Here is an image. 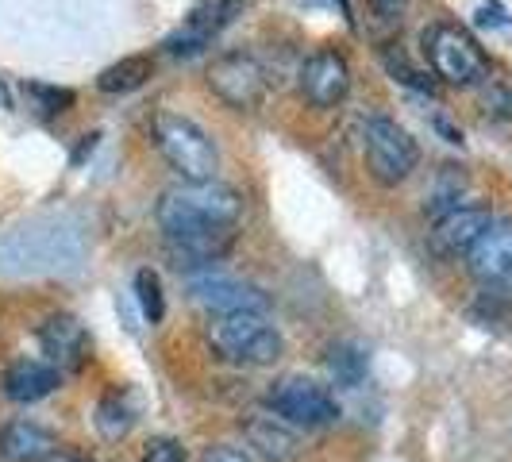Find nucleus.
<instances>
[{
  "label": "nucleus",
  "instance_id": "19",
  "mask_svg": "<svg viewBox=\"0 0 512 462\" xmlns=\"http://www.w3.org/2000/svg\"><path fill=\"white\" fill-rule=\"evenodd\" d=\"M328 374L339 385L355 389L366 378V351L355 347V343H335L332 351H328Z\"/></svg>",
  "mask_w": 512,
  "mask_h": 462
},
{
  "label": "nucleus",
  "instance_id": "17",
  "mask_svg": "<svg viewBox=\"0 0 512 462\" xmlns=\"http://www.w3.org/2000/svg\"><path fill=\"white\" fill-rule=\"evenodd\" d=\"M93 424H97V432L108 443L128 439L131 428H135V405L128 401V393H120V389L104 393L101 401H97V412H93Z\"/></svg>",
  "mask_w": 512,
  "mask_h": 462
},
{
  "label": "nucleus",
  "instance_id": "24",
  "mask_svg": "<svg viewBox=\"0 0 512 462\" xmlns=\"http://www.w3.org/2000/svg\"><path fill=\"white\" fill-rule=\"evenodd\" d=\"M201 462H255V455L243 451V447H235V443H212Z\"/></svg>",
  "mask_w": 512,
  "mask_h": 462
},
{
  "label": "nucleus",
  "instance_id": "21",
  "mask_svg": "<svg viewBox=\"0 0 512 462\" xmlns=\"http://www.w3.org/2000/svg\"><path fill=\"white\" fill-rule=\"evenodd\" d=\"M482 104H486L489 116H497V120H512V85H505V81H493V85H486Z\"/></svg>",
  "mask_w": 512,
  "mask_h": 462
},
{
  "label": "nucleus",
  "instance_id": "4",
  "mask_svg": "<svg viewBox=\"0 0 512 462\" xmlns=\"http://www.w3.org/2000/svg\"><path fill=\"white\" fill-rule=\"evenodd\" d=\"M424 54L432 62V74L447 85H486L489 54L482 43L459 24H432L424 31Z\"/></svg>",
  "mask_w": 512,
  "mask_h": 462
},
{
  "label": "nucleus",
  "instance_id": "26",
  "mask_svg": "<svg viewBox=\"0 0 512 462\" xmlns=\"http://www.w3.org/2000/svg\"><path fill=\"white\" fill-rule=\"evenodd\" d=\"M478 24H509V12L501 4H482L478 8Z\"/></svg>",
  "mask_w": 512,
  "mask_h": 462
},
{
  "label": "nucleus",
  "instance_id": "16",
  "mask_svg": "<svg viewBox=\"0 0 512 462\" xmlns=\"http://www.w3.org/2000/svg\"><path fill=\"white\" fill-rule=\"evenodd\" d=\"M62 382V374L54 370L51 362L43 359H20L4 370V397L16 405H35L43 397H51Z\"/></svg>",
  "mask_w": 512,
  "mask_h": 462
},
{
  "label": "nucleus",
  "instance_id": "14",
  "mask_svg": "<svg viewBox=\"0 0 512 462\" xmlns=\"http://www.w3.org/2000/svg\"><path fill=\"white\" fill-rule=\"evenodd\" d=\"M39 347H43V355L58 374L62 370H81L89 362V332L77 316H66V312L51 316L39 328Z\"/></svg>",
  "mask_w": 512,
  "mask_h": 462
},
{
  "label": "nucleus",
  "instance_id": "18",
  "mask_svg": "<svg viewBox=\"0 0 512 462\" xmlns=\"http://www.w3.org/2000/svg\"><path fill=\"white\" fill-rule=\"evenodd\" d=\"M151 74H154V62L147 54H128V58L104 66L101 74H97V89L101 93H131V89L147 85Z\"/></svg>",
  "mask_w": 512,
  "mask_h": 462
},
{
  "label": "nucleus",
  "instance_id": "27",
  "mask_svg": "<svg viewBox=\"0 0 512 462\" xmlns=\"http://www.w3.org/2000/svg\"><path fill=\"white\" fill-rule=\"evenodd\" d=\"M54 462H85V459H54Z\"/></svg>",
  "mask_w": 512,
  "mask_h": 462
},
{
  "label": "nucleus",
  "instance_id": "12",
  "mask_svg": "<svg viewBox=\"0 0 512 462\" xmlns=\"http://www.w3.org/2000/svg\"><path fill=\"white\" fill-rule=\"evenodd\" d=\"M466 270L486 285L512 278V220H497L482 231V239L466 251Z\"/></svg>",
  "mask_w": 512,
  "mask_h": 462
},
{
  "label": "nucleus",
  "instance_id": "25",
  "mask_svg": "<svg viewBox=\"0 0 512 462\" xmlns=\"http://www.w3.org/2000/svg\"><path fill=\"white\" fill-rule=\"evenodd\" d=\"M370 8L378 12V20L393 24V20H401V12H405V0H370Z\"/></svg>",
  "mask_w": 512,
  "mask_h": 462
},
{
  "label": "nucleus",
  "instance_id": "6",
  "mask_svg": "<svg viewBox=\"0 0 512 462\" xmlns=\"http://www.w3.org/2000/svg\"><path fill=\"white\" fill-rule=\"evenodd\" d=\"M266 405L274 416H282L293 428H328L339 420V401L332 397V389L320 382H312L305 374H285L270 385Z\"/></svg>",
  "mask_w": 512,
  "mask_h": 462
},
{
  "label": "nucleus",
  "instance_id": "13",
  "mask_svg": "<svg viewBox=\"0 0 512 462\" xmlns=\"http://www.w3.org/2000/svg\"><path fill=\"white\" fill-rule=\"evenodd\" d=\"M493 224V212L486 205H451L443 208L432 224V243H436L443 255H466L482 231Z\"/></svg>",
  "mask_w": 512,
  "mask_h": 462
},
{
  "label": "nucleus",
  "instance_id": "20",
  "mask_svg": "<svg viewBox=\"0 0 512 462\" xmlns=\"http://www.w3.org/2000/svg\"><path fill=\"white\" fill-rule=\"evenodd\" d=\"M135 301L143 308L147 324H162V316H166V293H162V278L154 274L151 266H143L135 274Z\"/></svg>",
  "mask_w": 512,
  "mask_h": 462
},
{
  "label": "nucleus",
  "instance_id": "22",
  "mask_svg": "<svg viewBox=\"0 0 512 462\" xmlns=\"http://www.w3.org/2000/svg\"><path fill=\"white\" fill-rule=\"evenodd\" d=\"M143 462H189V459H185V447H181L178 439L158 436L143 447Z\"/></svg>",
  "mask_w": 512,
  "mask_h": 462
},
{
  "label": "nucleus",
  "instance_id": "11",
  "mask_svg": "<svg viewBox=\"0 0 512 462\" xmlns=\"http://www.w3.org/2000/svg\"><path fill=\"white\" fill-rule=\"evenodd\" d=\"M243 439L251 455L262 462H297L301 459V436L293 424H285L274 412H251L243 420Z\"/></svg>",
  "mask_w": 512,
  "mask_h": 462
},
{
  "label": "nucleus",
  "instance_id": "5",
  "mask_svg": "<svg viewBox=\"0 0 512 462\" xmlns=\"http://www.w3.org/2000/svg\"><path fill=\"white\" fill-rule=\"evenodd\" d=\"M362 154H366V170L370 178L382 185H401L420 162V147L409 131L389 116H366L362 120Z\"/></svg>",
  "mask_w": 512,
  "mask_h": 462
},
{
  "label": "nucleus",
  "instance_id": "2",
  "mask_svg": "<svg viewBox=\"0 0 512 462\" xmlns=\"http://www.w3.org/2000/svg\"><path fill=\"white\" fill-rule=\"evenodd\" d=\"M208 351L231 366H274L285 355L282 332L266 320V312H235L208 324Z\"/></svg>",
  "mask_w": 512,
  "mask_h": 462
},
{
  "label": "nucleus",
  "instance_id": "15",
  "mask_svg": "<svg viewBox=\"0 0 512 462\" xmlns=\"http://www.w3.org/2000/svg\"><path fill=\"white\" fill-rule=\"evenodd\" d=\"M0 455L8 462H54L62 459V439L35 420H8L0 428Z\"/></svg>",
  "mask_w": 512,
  "mask_h": 462
},
{
  "label": "nucleus",
  "instance_id": "23",
  "mask_svg": "<svg viewBox=\"0 0 512 462\" xmlns=\"http://www.w3.org/2000/svg\"><path fill=\"white\" fill-rule=\"evenodd\" d=\"M385 66H389V74L393 77H401L405 85H416V89H432V81L424 74H416L405 58H393V54H385Z\"/></svg>",
  "mask_w": 512,
  "mask_h": 462
},
{
  "label": "nucleus",
  "instance_id": "10",
  "mask_svg": "<svg viewBox=\"0 0 512 462\" xmlns=\"http://www.w3.org/2000/svg\"><path fill=\"white\" fill-rule=\"evenodd\" d=\"M301 93L316 108H335L351 93V66L339 51H316L301 66Z\"/></svg>",
  "mask_w": 512,
  "mask_h": 462
},
{
  "label": "nucleus",
  "instance_id": "1",
  "mask_svg": "<svg viewBox=\"0 0 512 462\" xmlns=\"http://www.w3.org/2000/svg\"><path fill=\"white\" fill-rule=\"evenodd\" d=\"M158 228L178 258V266H208L224 258L235 243V228L243 220V197L224 181H181L162 193L154 208Z\"/></svg>",
  "mask_w": 512,
  "mask_h": 462
},
{
  "label": "nucleus",
  "instance_id": "8",
  "mask_svg": "<svg viewBox=\"0 0 512 462\" xmlns=\"http://www.w3.org/2000/svg\"><path fill=\"white\" fill-rule=\"evenodd\" d=\"M235 12H239V0H197L189 8V16L166 35L162 47L178 58H197L235 20Z\"/></svg>",
  "mask_w": 512,
  "mask_h": 462
},
{
  "label": "nucleus",
  "instance_id": "9",
  "mask_svg": "<svg viewBox=\"0 0 512 462\" xmlns=\"http://www.w3.org/2000/svg\"><path fill=\"white\" fill-rule=\"evenodd\" d=\"M193 305H201L212 316H235V312H266L270 297L251 282H239L228 274H201L189 282Z\"/></svg>",
  "mask_w": 512,
  "mask_h": 462
},
{
  "label": "nucleus",
  "instance_id": "3",
  "mask_svg": "<svg viewBox=\"0 0 512 462\" xmlns=\"http://www.w3.org/2000/svg\"><path fill=\"white\" fill-rule=\"evenodd\" d=\"M154 147L170 162V170H178L181 181H212L220 170V151L212 143L197 120L181 116V112H158L151 124Z\"/></svg>",
  "mask_w": 512,
  "mask_h": 462
},
{
  "label": "nucleus",
  "instance_id": "7",
  "mask_svg": "<svg viewBox=\"0 0 512 462\" xmlns=\"http://www.w3.org/2000/svg\"><path fill=\"white\" fill-rule=\"evenodd\" d=\"M266 85H270L266 66L247 51L220 54V58L208 66V89H212L224 104L239 108V112L258 108L262 97H266Z\"/></svg>",
  "mask_w": 512,
  "mask_h": 462
}]
</instances>
